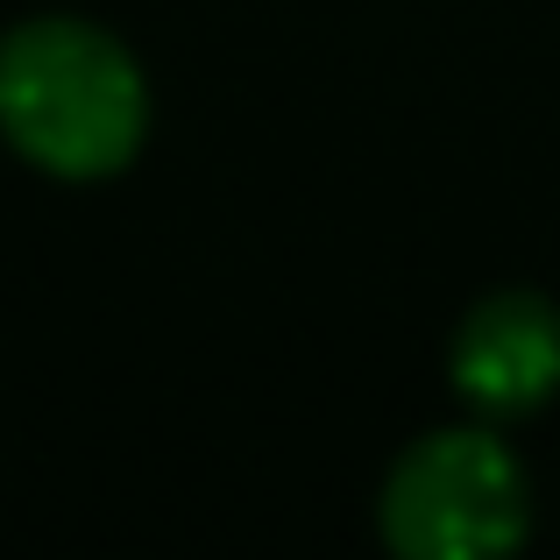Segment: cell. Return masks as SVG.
<instances>
[{"label":"cell","mask_w":560,"mask_h":560,"mask_svg":"<svg viewBox=\"0 0 560 560\" xmlns=\"http://www.w3.org/2000/svg\"><path fill=\"white\" fill-rule=\"evenodd\" d=\"M0 136L50 178H114L150 136V85L107 28L43 14L0 36Z\"/></svg>","instance_id":"cell-1"},{"label":"cell","mask_w":560,"mask_h":560,"mask_svg":"<svg viewBox=\"0 0 560 560\" xmlns=\"http://www.w3.org/2000/svg\"><path fill=\"white\" fill-rule=\"evenodd\" d=\"M376 518L383 539L411 560H490L525 539L533 497L511 447H497L476 425H454L397 454Z\"/></svg>","instance_id":"cell-2"},{"label":"cell","mask_w":560,"mask_h":560,"mask_svg":"<svg viewBox=\"0 0 560 560\" xmlns=\"http://www.w3.org/2000/svg\"><path fill=\"white\" fill-rule=\"evenodd\" d=\"M447 370L468 405L490 419L539 411L560 390V313L539 291H497L462 319Z\"/></svg>","instance_id":"cell-3"}]
</instances>
